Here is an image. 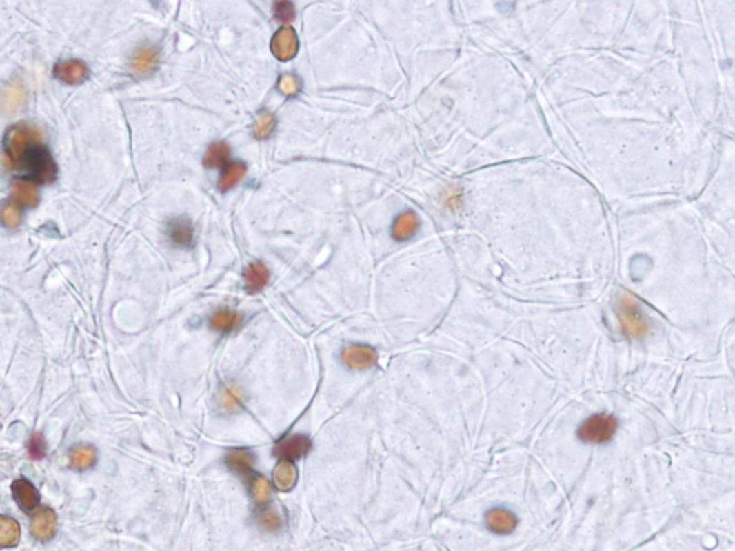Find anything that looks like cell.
Here are the masks:
<instances>
[{
  "label": "cell",
  "mask_w": 735,
  "mask_h": 551,
  "mask_svg": "<svg viewBox=\"0 0 735 551\" xmlns=\"http://www.w3.org/2000/svg\"><path fill=\"white\" fill-rule=\"evenodd\" d=\"M33 177L42 183H50L57 177V166L43 147H30L23 157Z\"/></svg>",
  "instance_id": "4"
},
{
  "label": "cell",
  "mask_w": 735,
  "mask_h": 551,
  "mask_svg": "<svg viewBox=\"0 0 735 551\" xmlns=\"http://www.w3.org/2000/svg\"><path fill=\"white\" fill-rule=\"evenodd\" d=\"M13 197L26 207H37L39 203L38 190L29 183H16L13 188Z\"/></svg>",
  "instance_id": "18"
},
{
  "label": "cell",
  "mask_w": 735,
  "mask_h": 551,
  "mask_svg": "<svg viewBox=\"0 0 735 551\" xmlns=\"http://www.w3.org/2000/svg\"><path fill=\"white\" fill-rule=\"evenodd\" d=\"M618 431V421L615 417L598 414L586 419L581 430L579 438L589 443H605L612 439Z\"/></svg>",
  "instance_id": "2"
},
{
  "label": "cell",
  "mask_w": 735,
  "mask_h": 551,
  "mask_svg": "<svg viewBox=\"0 0 735 551\" xmlns=\"http://www.w3.org/2000/svg\"><path fill=\"white\" fill-rule=\"evenodd\" d=\"M259 521H260L261 527H265L269 531L277 530L280 527V524H282V520H280L279 515L274 511H272V510H268L263 514H260Z\"/></svg>",
  "instance_id": "28"
},
{
  "label": "cell",
  "mask_w": 735,
  "mask_h": 551,
  "mask_svg": "<svg viewBox=\"0 0 735 551\" xmlns=\"http://www.w3.org/2000/svg\"><path fill=\"white\" fill-rule=\"evenodd\" d=\"M254 135L260 139L268 138L274 128V118L269 112H261L254 122Z\"/></svg>",
  "instance_id": "25"
},
{
  "label": "cell",
  "mask_w": 735,
  "mask_h": 551,
  "mask_svg": "<svg viewBox=\"0 0 735 551\" xmlns=\"http://www.w3.org/2000/svg\"><path fill=\"white\" fill-rule=\"evenodd\" d=\"M21 527L16 520L9 517L0 519V544L2 547H13L19 543Z\"/></svg>",
  "instance_id": "14"
},
{
  "label": "cell",
  "mask_w": 735,
  "mask_h": 551,
  "mask_svg": "<svg viewBox=\"0 0 735 551\" xmlns=\"http://www.w3.org/2000/svg\"><path fill=\"white\" fill-rule=\"evenodd\" d=\"M170 237L174 243L177 244H190L191 239H192V228H191V224L188 220L185 219H177L171 221L170 224Z\"/></svg>",
  "instance_id": "19"
},
{
  "label": "cell",
  "mask_w": 735,
  "mask_h": 551,
  "mask_svg": "<svg viewBox=\"0 0 735 551\" xmlns=\"http://www.w3.org/2000/svg\"><path fill=\"white\" fill-rule=\"evenodd\" d=\"M12 492L14 500L23 510H33L39 504V494L26 479H17L12 485Z\"/></svg>",
  "instance_id": "10"
},
{
  "label": "cell",
  "mask_w": 735,
  "mask_h": 551,
  "mask_svg": "<svg viewBox=\"0 0 735 551\" xmlns=\"http://www.w3.org/2000/svg\"><path fill=\"white\" fill-rule=\"evenodd\" d=\"M279 88H280V91H282L283 94L293 95V94L297 92V88H299V83H297V79L294 77L285 75L282 79H280Z\"/></svg>",
  "instance_id": "31"
},
{
  "label": "cell",
  "mask_w": 735,
  "mask_h": 551,
  "mask_svg": "<svg viewBox=\"0 0 735 551\" xmlns=\"http://www.w3.org/2000/svg\"><path fill=\"white\" fill-rule=\"evenodd\" d=\"M95 459H97L95 450L90 445L77 447L71 452V465L79 471L92 467L95 464Z\"/></svg>",
  "instance_id": "17"
},
{
  "label": "cell",
  "mask_w": 735,
  "mask_h": 551,
  "mask_svg": "<svg viewBox=\"0 0 735 551\" xmlns=\"http://www.w3.org/2000/svg\"><path fill=\"white\" fill-rule=\"evenodd\" d=\"M41 138V134L38 130L29 128L26 126H16L12 127L3 141V147L8 158L13 163L21 161L22 157L28 152V146L30 141H38Z\"/></svg>",
  "instance_id": "3"
},
{
  "label": "cell",
  "mask_w": 735,
  "mask_h": 551,
  "mask_svg": "<svg viewBox=\"0 0 735 551\" xmlns=\"http://www.w3.org/2000/svg\"><path fill=\"white\" fill-rule=\"evenodd\" d=\"M28 452L33 459H41L46 454V442L41 434H33L28 442Z\"/></svg>",
  "instance_id": "26"
},
{
  "label": "cell",
  "mask_w": 735,
  "mask_h": 551,
  "mask_svg": "<svg viewBox=\"0 0 735 551\" xmlns=\"http://www.w3.org/2000/svg\"><path fill=\"white\" fill-rule=\"evenodd\" d=\"M342 361L352 369H368L375 365L376 352L366 345H351L342 350Z\"/></svg>",
  "instance_id": "6"
},
{
  "label": "cell",
  "mask_w": 735,
  "mask_h": 551,
  "mask_svg": "<svg viewBox=\"0 0 735 551\" xmlns=\"http://www.w3.org/2000/svg\"><path fill=\"white\" fill-rule=\"evenodd\" d=\"M252 495L257 504H266L270 499V485L268 479L261 475L253 478L252 483Z\"/></svg>",
  "instance_id": "24"
},
{
  "label": "cell",
  "mask_w": 735,
  "mask_h": 551,
  "mask_svg": "<svg viewBox=\"0 0 735 551\" xmlns=\"http://www.w3.org/2000/svg\"><path fill=\"white\" fill-rule=\"evenodd\" d=\"M227 464L240 474H248L253 468L254 455L248 450H234L227 457Z\"/></svg>",
  "instance_id": "16"
},
{
  "label": "cell",
  "mask_w": 735,
  "mask_h": 551,
  "mask_svg": "<svg viewBox=\"0 0 735 551\" xmlns=\"http://www.w3.org/2000/svg\"><path fill=\"white\" fill-rule=\"evenodd\" d=\"M618 317L622 332L631 339L641 341L650 330V323L645 319L635 297L623 294L618 301Z\"/></svg>",
  "instance_id": "1"
},
{
  "label": "cell",
  "mask_w": 735,
  "mask_h": 551,
  "mask_svg": "<svg viewBox=\"0 0 735 551\" xmlns=\"http://www.w3.org/2000/svg\"><path fill=\"white\" fill-rule=\"evenodd\" d=\"M157 63V53L154 49L144 48L137 52V55L132 59V68L137 74H147L151 69H154Z\"/></svg>",
  "instance_id": "22"
},
{
  "label": "cell",
  "mask_w": 735,
  "mask_h": 551,
  "mask_svg": "<svg viewBox=\"0 0 735 551\" xmlns=\"http://www.w3.org/2000/svg\"><path fill=\"white\" fill-rule=\"evenodd\" d=\"M229 155H230V148L227 147V144H224V142H214L213 146H210V148L205 152L204 164L210 168L220 167L227 161Z\"/></svg>",
  "instance_id": "20"
},
{
  "label": "cell",
  "mask_w": 735,
  "mask_h": 551,
  "mask_svg": "<svg viewBox=\"0 0 735 551\" xmlns=\"http://www.w3.org/2000/svg\"><path fill=\"white\" fill-rule=\"evenodd\" d=\"M487 524L499 534H509L517 525L514 514L505 508H493L487 512Z\"/></svg>",
  "instance_id": "9"
},
{
  "label": "cell",
  "mask_w": 735,
  "mask_h": 551,
  "mask_svg": "<svg viewBox=\"0 0 735 551\" xmlns=\"http://www.w3.org/2000/svg\"><path fill=\"white\" fill-rule=\"evenodd\" d=\"M2 219H3V224L9 228H14L19 226L21 223V219H22V214H21V210L17 208L16 206H6L3 208V212H2Z\"/></svg>",
  "instance_id": "27"
},
{
  "label": "cell",
  "mask_w": 735,
  "mask_h": 551,
  "mask_svg": "<svg viewBox=\"0 0 735 551\" xmlns=\"http://www.w3.org/2000/svg\"><path fill=\"white\" fill-rule=\"evenodd\" d=\"M270 273L265 264L261 263H252L246 273H244V279H246V288L250 293H257L263 289L269 281Z\"/></svg>",
  "instance_id": "13"
},
{
  "label": "cell",
  "mask_w": 735,
  "mask_h": 551,
  "mask_svg": "<svg viewBox=\"0 0 735 551\" xmlns=\"http://www.w3.org/2000/svg\"><path fill=\"white\" fill-rule=\"evenodd\" d=\"M274 485L280 491H289L297 481V470L290 459H282L273 472Z\"/></svg>",
  "instance_id": "12"
},
{
  "label": "cell",
  "mask_w": 735,
  "mask_h": 551,
  "mask_svg": "<svg viewBox=\"0 0 735 551\" xmlns=\"http://www.w3.org/2000/svg\"><path fill=\"white\" fill-rule=\"evenodd\" d=\"M274 13H276L277 19L283 21V22H289L293 19V16H294V8L289 2H280L276 5Z\"/></svg>",
  "instance_id": "30"
},
{
  "label": "cell",
  "mask_w": 735,
  "mask_h": 551,
  "mask_svg": "<svg viewBox=\"0 0 735 551\" xmlns=\"http://www.w3.org/2000/svg\"><path fill=\"white\" fill-rule=\"evenodd\" d=\"M297 48H299L297 37L294 30L289 26L280 29L272 39V50L280 61L292 59L296 55Z\"/></svg>",
  "instance_id": "7"
},
{
  "label": "cell",
  "mask_w": 735,
  "mask_h": 551,
  "mask_svg": "<svg viewBox=\"0 0 735 551\" xmlns=\"http://www.w3.org/2000/svg\"><path fill=\"white\" fill-rule=\"evenodd\" d=\"M416 226H418V221L412 212H405V214H402L394 227L395 239L404 240V239L411 237L415 233Z\"/></svg>",
  "instance_id": "23"
},
{
  "label": "cell",
  "mask_w": 735,
  "mask_h": 551,
  "mask_svg": "<svg viewBox=\"0 0 735 551\" xmlns=\"http://www.w3.org/2000/svg\"><path fill=\"white\" fill-rule=\"evenodd\" d=\"M310 450V441L305 435H292L280 441L274 454L282 459H299Z\"/></svg>",
  "instance_id": "8"
},
{
  "label": "cell",
  "mask_w": 735,
  "mask_h": 551,
  "mask_svg": "<svg viewBox=\"0 0 735 551\" xmlns=\"http://www.w3.org/2000/svg\"><path fill=\"white\" fill-rule=\"evenodd\" d=\"M55 75L66 83H79L88 77V68L81 61H65L57 65Z\"/></svg>",
  "instance_id": "11"
},
{
  "label": "cell",
  "mask_w": 735,
  "mask_h": 551,
  "mask_svg": "<svg viewBox=\"0 0 735 551\" xmlns=\"http://www.w3.org/2000/svg\"><path fill=\"white\" fill-rule=\"evenodd\" d=\"M210 323H212V326L216 330L232 332L240 326L241 316L230 310H219L212 316V321H210Z\"/></svg>",
  "instance_id": "15"
},
{
  "label": "cell",
  "mask_w": 735,
  "mask_h": 551,
  "mask_svg": "<svg viewBox=\"0 0 735 551\" xmlns=\"http://www.w3.org/2000/svg\"><path fill=\"white\" fill-rule=\"evenodd\" d=\"M57 525H58V520H57V514L54 510L39 508L32 515L30 530H32V534L38 540L45 541V540H49L50 537H54L55 531H57Z\"/></svg>",
  "instance_id": "5"
},
{
  "label": "cell",
  "mask_w": 735,
  "mask_h": 551,
  "mask_svg": "<svg viewBox=\"0 0 735 551\" xmlns=\"http://www.w3.org/2000/svg\"><path fill=\"white\" fill-rule=\"evenodd\" d=\"M244 174H246V166L241 164V163H233L230 164L229 167L225 168L221 180L219 183V187L221 191H227L233 188L241 179L244 177Z\"/></svg>",
  "instance_id": "21"
},
{
  "label": "cell",
  "mask_w": 735,
  "mask_h": 551,
  "mask_svg": "<svg viewBox=\"0 0 735 551\" xmlns=\"http://www.w3.org/2000/svg\"><path fill=\"white\" fill-rule=\"evenodd\" d=\"M223 403L227 410H236L241 403V397L236 388H227L223 394Z\"/></svg>",
  "instance_id": "29"
}]
</instances>
